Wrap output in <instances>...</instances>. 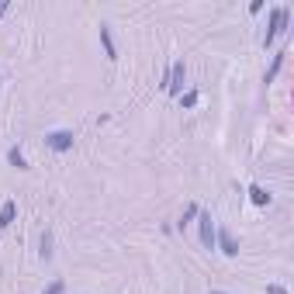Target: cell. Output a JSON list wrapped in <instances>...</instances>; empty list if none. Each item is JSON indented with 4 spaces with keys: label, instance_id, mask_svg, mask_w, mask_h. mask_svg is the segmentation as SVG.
Here are the masks:
<instances>
[{
    "label": "cell",
    "instance_id": "1",
    "mask_svg": "<svg viewBox=\"0 0 294 294\" xmlns=\"http://www.w3.org/2000/svg\"><path fill=\"white\" fill-rule=\"evenodd\" d=\"M197 218H201V246L204 249H215V218H211V211H197Z\"/></svg>",
    "mask_w": 294,
    "mask_h": 294
},
{
    "label": "cell",
    "instance_id": "2",
    "mask_svg": "<svg viewBox=\"0 0 294 294\" xmlns=\"http://www.w3.org/2000/svg\"><path fill=\"white\" fill-rule=\"evenodd\" d=\"M45 142H49V149H56V153H69V149H73V132H66V128L49 132Z\"/></svg>",
    "mask_w": 294,
    "mask_h": 294
},
{
    "label": "cell",
    "instance_id": "3",
    "mask_svg": "<svg viewBox=\"0 0 294 294\" xmlns=\"http://www.w3.org/2000/svg\"><path fill=\"white\" fill-rule=\"evenodd\" d=\"M287 14H291L287 7H274V14H270V28H267V45H270V42H274L277 35L284 31V24H287Z\"/></svg>",
    "mask_w": 294,
    "mask_h": 294
},
{
    "label": "cell",
    "instance_id": "4",
    "mask_svg": "<svg viewBox=\"0 0 294 294\" xmlns=\"http://www.w3.org/2000/svg\"><path fill=\"white\" fill-rule=\"evenodd\" d=\"M183 77H187V66H183V62H173V69L166 73L163 87H166L170 94H180V87H183Z\"/></svg>",
    "mask_w": 294,
    "mask_h": 294
},
{
    "label": "cell",
    "instance_id": "5",
    "mask_svg": "<svg viewBox=\"0 0 294 294\" xmlns=\"http://www.w3.org/2000/svg\"><path fill=\"white\" fill-rule=\"evenodd\" d=\"M215 246H222V253H225V256H235V253H239V242H235L232 232H225V229H222V232H215Z\"/></svg>",
    "mask_w": 294,
    "mask_h": 294
},
{
    "label": "cell",
    "instance_id": "6",
    "mask_svg": "<svg viewBox=\"0 0 294 294\" xmlns=\"http://www.w3.org/2000/svg\"><path fill=\"white\" fill-rule=\"evenodd\" d=\"M100 42H104V52H107V59L115 62V59H118V49H115V39H111V31H107L104 24H100Z\"/></svg>",
    "mask_w": 294,
    "mask_h": 294
},
{
    "label": "cell",
    "instance_id": "7",
    "mask_svg": "<svg viewBox=\"0 0 294 294\" xmlns=\"http://www.w3.org/2000/svg\"><path fill=\"white\" fill-rule=\"evenodd\" d=\"M14 211H18V204H14V201H7V204L0 208V229H7V225L14 222Z\"/></svg>",
    "mask_w": 294,
    "mask_h": 294
},
{
    "label": "cell",
    "instance_id": "8",
    "mask_svg": "<svg viewBox=\"0 0 294 294\" xmlns=\"http://www.w3.org/2000/svg\"><path fill=\"white\" fill-rule=\"evenodd\" d=\"M249 201H253V204H270V194H267L260 183H253V187H249Z\"/></svg>",
    "mask_w": 294,
    "mask_h": 294
},
{
    "label": "cell",
    "instance_id": "9",
    "mask_svg": "<svg viewBox=\"0 0 294 294\" xmlns=\"http://www.w3.org/2000/svg\"><path fill=\"white\" fill-rule=\"evenodd\" d=\"M7 159H11V166H18V170H28V159L21 149H7Z\"/></svg>",
    "mask_w": 294,
    "mask_h": 294
},
{
    "label": "cell",
    "instance_id": "10",
    "mask_svg": "<svg viewBox=\"0 0 294 294\" xmlns=\"http://www.w3.org/2000/svg\"><path fill=\"white\" fill-rule=\"evenodd\" d=\"M280 66H284V52H277V56H274V66H270V73H267V80H274Z\"/></svg>",
    "mask_w": 294,
    "mask_h": 294
},
{
    "label": "cell",
    "instance_id": "11",
    "mask_svg": "<svg viewBox=\"0 0 294 294\" xmlns=\"http://www.w3.org/2000/svg\"><path fill=\"white\" fill-rule=\"evenodd\" d=\"M194 215H197V208H194V204H191V208L183 211V218H180V225H187V222H191V218H194Z\"/></svg>",
    "mask_w": 294,
    "mask_h": 294
},
{
    "label": "cell",
    "instance_id": "12",
    "mask_svg": "<svg viewBox=\"0 0 294 294\" xmlns=\"http://www.w3.org/2000/svg\"><path fill=\"white\" fill-rule=\"evenodd\" d=\"M45 294H62V280H56V284H49V291Z\"/></svg>",
    "mask_w": 294,
    "mask_h": 294
},
{
    "label": "cell",
    "instance_id": "13",
    "mask_svg": "<svg viewBox=\"0 0 294 294\" xmlns=\"http://www.w3.org/2000/svg\"><path fill=\"white\" fill-rule=\"evenodd\" d=\"M267 294H287V291H284V287H277V284H270V287H267Z\"/></svg>",
    "mask_w": 294,
    "mask_h": 294
},
{
    "label": "cell",
    "instance_id": "14",
    "mask_svg": "<svg viewBox=\"0 0 294 294\" xmlns=\"http://www.w3.org/2000/svg\"><path fill=\"white\" fill-rule=\"evenodd\" d=\"M208 294H225V291H208Z\"/></svg>",
    "mask_w": 294,
    "mask_h": 294
}]
</instances>
